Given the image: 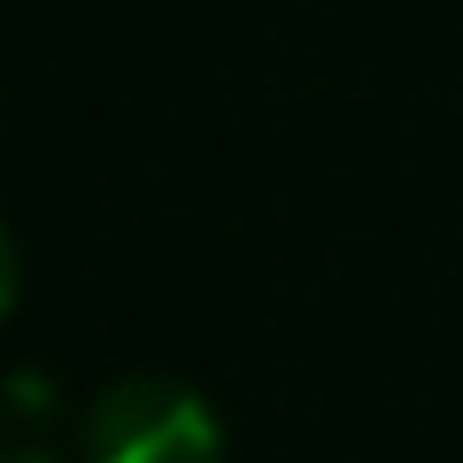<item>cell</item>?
Masks as SVG:
<instances>
[{
    "mask_svg": "<svg viewBox=\"0 0 463 463\" xmlns=\"http://www.w3.org/2000/svg\"><path fill=\"white\" fill-rule=\"evenodd\" d=\"M85 463H224V417L170 371H124L78 417Z\"/></svg>",
    "mask_w": 463,
    "mask_h": 463,
    "instance_id": "cell-1",
    "label": "cell"
},
{
    "mask_svg": "<svg viewBox=\"0 0 463 463\" xmlns=\"http://www.w3.org/2000/svg\"><path fill=\"white\" fill-rule=\"evenodd\" d=\"M16 286H24V255H16V240H8V224H0V317L16 309Z\"/></svg>",
    "mask_w": 463,
    "mask_h": 463,
    "instance_id": "cell-2",
    "label": "cell"
},
{
    "mask_svg": "<svg viewBox=\"0 0 463 463\" xmlns=\"http://www.w3.org/2000/svg\"><path fill=\"white\" fill-rule=\"evenodd\" d=\"M0 463H54V456H39V448H0Z\"/></svg>",
    "mask_w": 463,
    "mask_h": 463,
    "instance_id": "cell-3",
    "label": "cell"
}]
</instances>
